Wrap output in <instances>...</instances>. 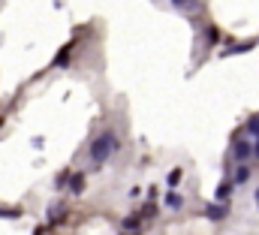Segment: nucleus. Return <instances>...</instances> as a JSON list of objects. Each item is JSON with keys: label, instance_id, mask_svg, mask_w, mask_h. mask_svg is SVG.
<instances>
[{"label": "nucleus", "instance_id": "nucleus-10", "mask_svg": "<svg viewBox=\"0 0 259 235\" xmlns=\"http://www.w3.org/2000/svg\"><path fill=\"white\" fill-rule=\"evenodd\" d=\"M250 178V166H238V172H235V184H244Z\"/></svg>", "mask_w": 259, "mask_h": 235}, {"label": "nucleus", "instance_id": "nucleus-4", "mask_svg": "<svg viewBox=\"0 0 259 235\" xmlns=\"http://www.w3.org/2000/svg\"><path fill=\"white\" fill-rule=\"evenodd\" d=\"M232 187H235V181H220V187H217V193H214V199L217 202H229V196H232Z\"/></svg>", "mask_w": 259, "mask_h": 235}, {"label": "nucleus", "instance_id": "nucleus-8", "mask_svg": "<svg viewBox=\"0 0 259 235\" xmlns=\"http://www.w3.org/2000/svg\"><path fill=\"white\" fill-rule=\"evenodd\" d=\"M172 6H178V9H199L202 0H172Z\"/></svg>", "mask_w": 259, "mask_h": 235}, {"label": "nucleus", "instance_id": "nucleus-3", "mask_svg": "<svg viewBox=\"0 0 259 235\" xmlns=\"http://www.w3.org/2000/svg\"><path fill=\"white\" fill-rule=\"evenodd\" d=\"M250 154H256L253 151V142H235L232 145V157L235 160H250Z\"/></svg>", "mask_w": 259, "mask_h": 235}, {"label": "nucleus", "instance_id": "nucleus-5", "mask_svg": "<svg viewBox=\"0 0 259 235\" xmlns=\"http://www.w3.org/2000/svg\"><path fill=\"white\" fill-rule=\"evenodd\" d=\"M166 205H169L172 211H181V208H184V196L175 193V190H169V193H166Z\"/></svg>", "mask_w": 259, "mask_h": 235}, {"label": "nucleus", "instance_id": "nucleus-12", "mask_svg": "<svg viewBox=\"0 0 259 235\" xmlns=\"http://www.w3.org/2000/svg\"><path fill=\"white\" fill-rule=\"evenodd\" d=\"M154 214H157V205H154V202H151V205H145V208H142V217H154Z\"/></svg>", "mask_w": 259, "mask_h": 235}, {"label": "nucleus", "instance_id": "nucleus-14", "mask_svg": "<svg viewBox=\"0 0 259 235\" xmlns=\"http://www.w3.org/2000/svg\"><path fill=\"white\" fill-rule=\"evenodd\" d=\"M256 199H259V193H256Z\"/></svg>", "mask_w": 259, "mask_h": 235}, {"label": "nucleus", "instance_id": "nucleus-9", "mask_svg": "<svg viewBox=\"0 0 259 235\" xmlns=\"http://www.w3.org/2000/svg\"><path fill=\"white\" fill-rule=\"evenodd\" d=\"M181 178H184V169H181V166H178V169H172V172H169V187H178V184H181Z\"/></svg>", "mask_w": 259, "mask_h": 235}, {"label": "nucleus", "instance_id": "nucleus-11", "mask_svg": "<svg viewBox=\"0 0 259 235\" xmlns=\"http://www.w3.org/2000/svg\"><path fill=\"white\" fill-rule=\"evenodd\" d=\"M247 133L259 139V118H250V121H247Z\"/></svg>", "mask_w": 259, "mask_h": 235}, {"label": "nucleus", "instance_id": "nucleus-1", "mask_svg": "<svg viewBox=\"0 0 259 235\" xmlns=\"http://www.w3.org/2000/svg\"><path fill=\"white\" fill-rule=\"evenodd\" d=\"M118 151V136L112 133V130H106V133H100L94 142H91V160L97 163V166H103L112 154Z\"/></svg>", "mask_w": 259, "mask_h": 235}, {"label": "nucleus", "instance_id": "nucleus-13", "mask_svg": "<svg viewBox=\"0 0 259 235\" xmlns=\"http://www.w3.org/2000/svg\"><path fill=\"white\" fill-rule=\"evenodd\" d=\"M0 217H18V208H0Z\"/></svg>", "mask_w": 259, "mask_h": 235}, {"label": "nucleus", "instance_id": "nucleus-2", "mask_svg": "<svg viewBox=\"0 0 259 235\" xmlns=\"http://www.w3.org/2000/svg\"><path fill=\"white\" fill-rule=\"evenodd\" d=\"M205 217H208V220H223V217H229V202H211V205H205Z\"/></svg>", "mask_w": 259, "mask_h": 235}, {"label": "nucleus", "instance_id": "nucleus-6", "mask_svg": "<svg viewBox=\"0 0 259 235\" xmlns=\"http://www.w3.org/2000/svg\"><path fill=\"white\" fill-rule=\"evenodd\" d=\"M69 193H75V196L84 193V175H72L69 178Z\"/></svg>", "mask_w": 259, "mask_h": 235}, {"label": "nucleus", "instance_id": "nucleus-7", "mask_svg": "<svg viewBox=\"0 0 259 235\" xmlns=\"http://www.w3.org/2000/svg\"><path fill=\"white\" fill-rule=\"evenodd\" d=\"M253 45H256V42H238V45H232V48H226L223 54H226V57H232V54H241V51H250Z\"/></svg>", "mask_w": 259, "mask_h": 235}]
</instances>
